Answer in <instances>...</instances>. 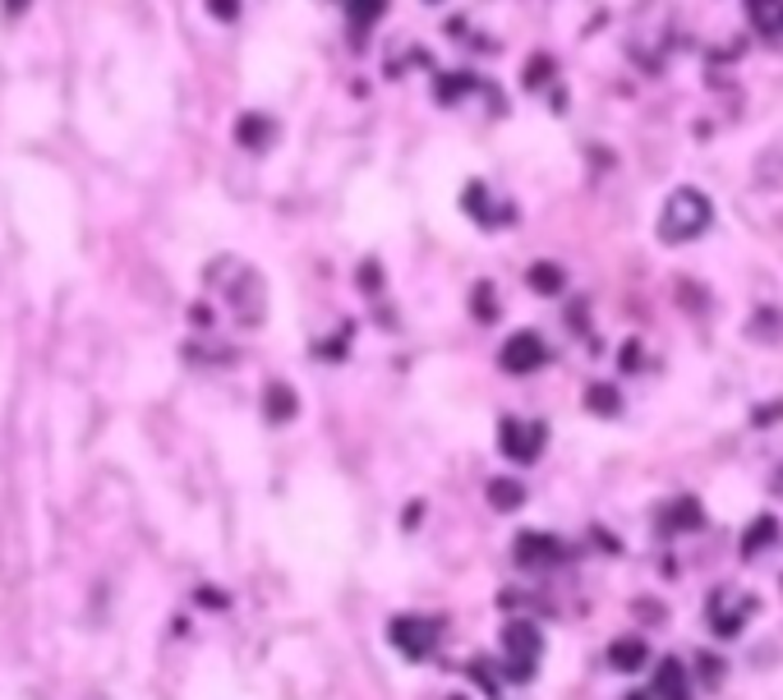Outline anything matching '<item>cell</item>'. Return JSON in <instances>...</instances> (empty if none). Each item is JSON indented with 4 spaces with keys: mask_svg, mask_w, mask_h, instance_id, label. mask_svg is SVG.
Segmentation results:
<instances>
[{
    "mask_svg": "<svg viewBox=\"0 0 783 700\" xmlns=\"http://www.w3.org/2000/svg\"><path fill=\"white\" fill-rule=\"evenodd\" d=\"M710 217H714V208L700 189H673L669 199H663V212H659V240L663 245H687L710 226Z\"/></svg>",
    "mask_w": 783,
    "mask_h": 700,
    "instance_id": "obj_1",
    "label": "cell"
},
{
    "mask_svg": "<svg viewBox=\"0 0 783 700\" xmlns=\"http://www.w3.org/2000/svg\"><path fill=\"white\" fill-rule=\"evenodd\" d=\"M443 632H447V622L443 617H424V613H397L387 622L391 650H397L401 659H410V664H420V659L434 654Z\"/></svg>",
    "mask_w": 783,
    "mask_h": 700,
    "instance_id": "obj_2",
    "label": "cell"
},
{
    "mask_svg": "<svg viewBox=\"0 0 783 700\" xmlns=\"http://www.w3.org/2000/svg\"><path fill=\"white\" fill-rule=\"evenodd\" d=\"M756 609H760V599L751 595V590H737V586H719L714 595H710V604H705V622H710V632L719 636V640H733V636H742V627L756 617Z\"/></svg>",
    "mask_w": 783,
    "mask_h": 700,
    "instance_id": "obj_3",
    "label": "cell"
},
{
    "mask_svg": "<svg viewBox=\"0 0 783 700\" xmlns=\"http://www.w3.org/2000/svg\"><path fill=\"white\" fill-rule=\"evenodd\" d=\"M539 650H544V636L531 617H512L502 627V659H507V677H512V683H531Z\"/></svg>",
    "mask_w": 783,
    "mask_h": 700,
    "instance_id": "obj_4",
    "label": "cell"
},
{
    "mask_svg": "<svg viewBox=\"0 0 783 700\" xmlns=\"http://www.w3.org/2000/svg\"><path fill=\"white\" fill-rule=\"evenodd\" d=\"M544 442H548V429L539 420H502L498 424V452L507 461H517V465H531L544 457Z\"/></svg>",
    "mask_w": 783,
    "mask_h": 700,
    "instance_id": "obj_5",
    "label": "cell"
},
{
    "mask_svg": "<svg viewBox=\"0 0 783 700\" xmlns=\"http://www.w3.org/2000/svg\"><path fill=\"white\" fill-rule=\"evenodd\" d=\"M226 290V300L235 309V318H240L245 327H259L263 323V309H268V296H263V282H259V272L245 267V263H235V282H222Z\"/></svg>",
    "mask_w": 783,
    "mask_h": 700,
    "instance_id": "obj_6",
    "label": "cell"
},
{
    "mask_svg": "<svg viewBox=\"0 0 783 700\" xmlns=\"http://www.w3.org/2000/svg\"><path fill=\"white\" fill-rule=\"evenodd\" d=\"M498 364L507 368V374H535V368L548 364V346H544L539 333H512L502 341Z\"/></svg>",
    "mask_w": 783,
    "mask_h": 700,
    "instance_id": "obj_7",
    "label": "cell"
},
{
    "mask_svg": "<svg viewBox=\"0 0 783 700\" xmlns=\"http://www.w3.org/2000/svg\"><path fill=\"white\" fill-rule=\"evenodd\" d=\"M512 558L521 562V567L539 572V567H554V562L562 558V543L554 535H544V530H521L517 543H512Z\"/></svg>",
    "mask_w": 783,
    "mask_h": 700,
    "instance_id": "obj_8",
    "label": "cell"
},
{
    "mask_svg": "<svg viewBox=\"0 0 783 700\" xmlns=\"http://www.w3.org/2000/svg\"><path fill=\"white\" fill-rule=\"evenodd\" d=\"M655 700H692V687H687V668H682V659H663L655 668V687H650Z\"/></svg>",
    "mask_w": 783,
    "mask_h": 700,
    "instance_id": "obj_9",
    "label": "cell"
},
{
    "mask_svg": "<svg viewBox=\"0 0 783 700\" xmlns=\"http://www.w3.org/2000/svg\"><path fill=\"white\" fill-rule=\"evenodd\" d=\"M700 525H705V512H700V502H696V498H678V502H669V508L659 512V530H663V535L700 530Z\"/></svg>",
    "mask_w": 783,
    "mask_h": 700,
    "instance_id": "obj_10",
    "label": "cell"
},
{
    "mask_svg": "<svg viewBox=\"0 0 783 700\" xmlns=\"http://www.w3.org/2000/svg\"><path fill=\"white\" fill-rule=\"evenodd\" d=\"M609 664L618 673H636V668L650 664V646H645L641 636H618L613 646H609Z\"/></svg>",
    "mask_w": 783,
    "mask_h": 700,
    "instance_id": "obj_11",
    "label": "cell"
},
{
    "mask_svg": "<svg viewBox=\"0 0 783 700\" xmlns=\"http://www.w3.org/2000/svg\"><path fill=\"white\" fill-rule=\"evenodd\" d=\"M774 539H779V521H774V516L766 512V516H756V521L747 525V530H742V543H737V553H742V558H760V553H766Z\"/></svg>",
    "mask_w": 783,
    "mask_h": 700,
    "instance_id": "obj_12",
    "label": "cell"
},
{
    "mask_svg": "<svg viewBox=\"0 0 783 700\" xmlns=\"http://www.w3.org/2000/svg\"><path fill=\"white\" fill-rule=\"evenodd\" d=\"M296 411H300V401H296V392H290L286 383H272L268 392H263V415L272 424H290V420H296Z\"/></svg>",
    "mask_w": 783,
    "mask_h": 700,
    "instance_id": "obj_13",
    "label": "cell"
},
{
    "mask_svg": "<svg viewBox=\"0 0 783 700\" xmlns=\"http://www.w3.org/2000/svg\"><path fill=\"white\" fill-rule=\"evenodd\" d=\"M461 203H465V212L475 222H484V226H494V222H502L507 212H494V199H488V189L480 185V180H470L465 185V193H461Z\"/></svg>",
    "mask_w": 783,
    "mask_h": 700,
    "instance_id": "obj_14",
    "label": "cell"
},
{
    "mask_svg": "<svg viewBox=\"0 0 783 700\" xmlns=\"http://www.w3.org/2000/svg\"><path fill=\"white\" fill-rule=\"evenodd\" d=\"M235 139H240V148H268L272 143V121L259 111H249L240 115V125H235Z\"/></svg>",
    "mask_w": 783,
    "mask_h": 700,
    "instance_id": "obj_15",
    "label": "cell"
},
{
    "mask_svg": "<svg viewBox=\"0 0 783 700\" xmlns=\"http://www.w3.org/2000/svg\"><path fill=\"white\" fill-rule=\"evenodd\" d=\"M585 411H591V415H604V420H613V415L622 411L618 387H613V383H591V387H585Z\"/></svg>",
    "mask_w": 783,
    "mask_h": 700,
    "instance_id": "obj_16",
    "label": "cell"
},
{
    "mask_svg": "<svg viewBox=\"0 0 783 700\" xmlns=\"http://www.w3.org/2000/svg\"><path fill=\"white\" fill-rule=\"evenodd\" d=\"M525 282H531L535 296H562L567 272H562L558 263H531V272H525Z\"/></svg>",
    "mask_w": 783,
    "mask_h": 700,
    "instance_id": "obj_17",
    "label": "cell"
},
{
    "mask_svg": "<svg viewBox=\"0 0 783 700\" xmlns=\"http://www.w3.org/2000/svg\"><path fill=\"white\" fill-rule=\"evenodd\" d=\"M488 502H494V512H517L521 502H525V489H521V479H488Z\"/></svg>",
    "mask_w": 783,
    "mask_h": 700,
    "instance_id": "obj_18",
    "label": "cell"
},
{
    "mask_svg": "<svg viewBox=\"0 0 783 700\" xmlns=\"http://www.w3.org/2000/svg\"><path fill=\"white\" fill-rule=\"evenodd\" d=\"M747 14L766 37H774L783 28V0H747Z\"/></svg>",
    "mask_w": 783,
    "mask_h": 700,
    "instance_id": "obj_19",
    "label": "cell"
},
{
    "mask_svg": "<svg viewBox=\"0 0 783 700\" xmlns=\"http://www.w3.org/2000/svg\"><path fill=\"white\" fill-rule=\"evenodd\" d=\"M470 314H475V323H498V290L488 282L470 290Z\"/></svg>",
    "mask_w": 783,
    "mask_h": 700,
    "instance_id": "obj_20",
    "label": "cell"
},
{
    "mask_svg": "<svg viewBox=\"0 0 783 700\" xmlns=\"http://www.w3.org/2000/svg\"><path fill=\"white\" fill-rule=\"evenodd\" d=\"M383 5H387V0H346L350 24H356V28H369V24H374V18L383 14Z\"/></svg>",
    "mask_w": 783,
    "mask_h": 700,
    "instance_id": "obj_21",
    "label": "cell"
},
{
    "mask_svg": "<svg viewBox=\"0 0 783 700\" xmlns=\"http://www.w3.org/2000/svg\"><path fill=\"white\" fill-rule=\"evenodd\" d=\"M475 88V79L470 74H443L438 79V102H461V92Z\"/></svg>",
    "mask_w": 783,
    "mask_h": 700,
    "instance_id": "obj_22",
    "label": "cell"
},
{
    "mask_svg": "<svg viewBox=\"0 0 783 700\" xmlns=\"http://www.w3.org/2000/svg\"><path fill=\"white\" fill-rule=\"evenodd\" d=\"M696 668H700V683H705V687H719V683H723V664H719L714 654H700Z\"/></svg>",
    "mask_w": 783,
    "mask_h": 700,
    "instance_id": "obj_23",
    "label": "cell"
},
{
    "mask_svg": "<svg viewBox=\"0 0 783 700\" xmlns=\"http://www.w3.org/2000/svg\"><path fill=\"white\" fill-rule=\"evenodd\" d=\"M548 74H554V61H548V55H535V61H531V70H525V79H521V84H525V88H539V84L548 79Z\"/></svg>",
    "mask_w": 783,
    "mask_h": 700,
    "instance_id": "obj_24",
    "label": "cell"
},
{
    "mask_svg": "<svg viewBox=\"0 0 783 700\" xmlns=\"http://www.w3.org/2000/svg\"><path fill=\"white\" fill-rule=\"evenodd\" d=\"M208 10L222 18V24H231L235 14H240V0H208Z\"/></svg>",
    "mask_w": 783,
    "mask_h": 700,
    "instance_id": "obj_25",
    "label": "cell"
},
{
    "mask_svg": "<svg viewBox=\"0 0 783 700\" xmlns=\"http://www.w3.org/2000/svg\"><path fill=\"white\" fill-rule=\"evenodd\" d=\"M378 277H383L378 263H364V267H360V286H364V290H378V286H383Z\"/></svg>",
    "mask_w": 783,
    "mask_h": 700,
    "instance_id": "obj_26",
    "label": "cell"
},
{
    "mask_svg": "<svg viewBox=\"0 0 783 700\" xmlns=\"http://www.w3.org/2000/svg\"><path fill=\"white\" fill-rule=\"evenodd\" d=\"M636 364H641V346L626 341V346H622V368H636Z\"/></svg>",
    "mask_w": 783,
    "mask_h": 700,
    "instance_id": "obj_27",
    "label": "cell"
},
{
    "mask_svg": "<svg viewBox=\"0 0 783 700\" xmlns=\"http://www.w3.org/2000/svg\"><path fill=\"white\" fill-rule=\"evenodd\" d=\"M626 700H655V696H650V691H632V696H626Z\"/></svg>",
    "mask_w": 783,
    "mask_h": 700,
    "instance_id": "obj_28",
    "label": "cell"
},
{
    "mask_svg": "<svg viewBox=\"0 0 783 700\" xmlns=\"http://www.w3.org/2000/svg\"><path fill=\"white\" fill-rule=\"evenodd\" d=\"M24 5H28V0H10V14H18V10H24Z\"/></svg>",
    "mask_w": 783,
    "mask_h": 700,
    "instance_id": "obj_29",
    "label": "cell"
},
{
    "mask_svg": "<svg viewBox=\"0 0 783 700\" xmlns=\"http://www.w3.org/2000/svg\"><path fill=\"white\" fill-rule=\"evenodd\" d=\"M447 700H465V696H447Z\"/></svg>",
    "mask_w": 783,
    "mask_h": 700,
    "instance_id": "obj_30",
    "label": "cell"
}]
</instances>
